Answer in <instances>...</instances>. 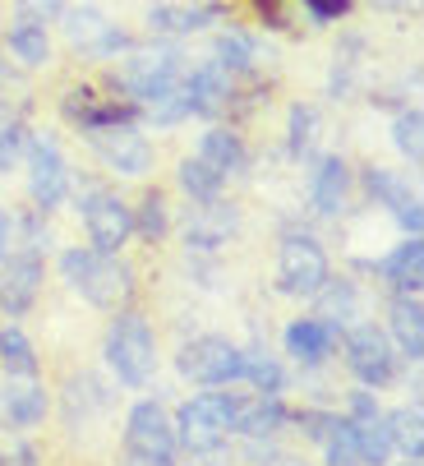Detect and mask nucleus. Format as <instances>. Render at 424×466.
<instances>
[{
    "label": "nucleus",
    "mask_w": 424,
    "mask_h": 466,
    "mask_svg": "<svg viewBox=\"0 0 424 466\" xmlns=\"http://www.w3.org/2000/svg\"><path fill=\"white\" fill-rule=\"evenodd\" d=\"M60 273L88 305L111 309V314L125 309L129 296H134V273L106 249H65L60 254Z\"/></svg>",
    "instance_id": "nucleus-1"
},
{
    "label": "nucleus",
    "mask_w": 424,
    "mask_h": 466,
    "mask_svg": "<svg viewBox=\"0 0 424 466\" xmlns=\"http://www.w3.org/2000/svg\"><path fill=\"white\" fill-rule=\"evenodd\" d=\"M240 397L236 392H198L180 407V416L171 420L176 425V443H185L189 452H212L222 448L227 434H236L240 425Z\"/></svg>",
    "instance_id": "nucleus-2"
},
{
    "label": "nucleus",
    "mask_w": 424,
    "mask_h": 466,
    "mask_svg": "<svg viewBox=\"0 0 424 466\" xmlns=\"http://www.w3.org/2000/svg\"><path fill=\"white\" fill-rule=\"evenodd\" d=\"M106 365L129 388H144L157 374V338H153V328H148L144 314L120 309L111 319V328H106Z\"/></svg>",
    "instance_id": "nucleus-3"
},
{
    "label": "nucleus",
    "mask_w": 424,
    "mask_h": 466,
    "mask_svg": "<svg viewBox=\"0 0 424 466\" xmlns=\"http://www.w3.org/2000/svg\"><path fill=\"white\" fill-rule=\"evenodd\" d=\"M120 84L138 97V102H157L167 93H176L185 84V65H180V51L176 46H129L125 51V65H120Z\"/></svg>",
    "instance_id": "nucleus-4"
},
{
    "label": "nucleus",
    "mask_w": 424,
    "mask_h": 466,
    "mask_svg": "<svg viewBox=\"0 0 424 466\" xmlns=\"http://www.w3.org/2000/svg\"><path fill=\"white\" fill-rule=\"evenodd\" d=\"M277 278H281V291L287 296H318L328 287V254L314 236L305 231H291L277 249Z\"/></svg>",
    "instance_id": "nucleus-5"
},
{
    "label": "nucleus",
    "mask_w": 424,
    "mask_h": 466,
    "mask_svg": "<svg viewBox=\"0 0 424 466\" xmlns=\"http://www.w3.org/2000/svg\"><path fill=\"white\" fill-rule=\"evenodd\" d=\"M176 365H180L185 379H194L203 388H227V383L245 379V351L236 342H227V338H194V342H185Z\"/></svg>",
    "instance_id": "nucleus-6"
},
{
    "label": "nucleus",
    "mask_w": 424,
    "mask_h": 466,
    "mask_svg": "<svg viewBox=\"0 0 424 466\" xmlns=\"http://www.w3.org/2000/svg\"><path fill=\"white\" fill-rule=\"evenodd\" d=\"M125 448L138 466H171L176 457V425L157 402H138L125 420Z\"/></svg>",
    "instance_id": "nucleus-7"
},
{
    "label": "nucleus",
    "mask_w": 424,
    "mask_h": 466,
    "mask_svg": "<svg viewBox=\"0 0 424 466\" xmlns=\"http://www.w3.org/2000/svg\"><path fill=\"white\" fill-rule=\"evenodd\" d=\"M88 144H93V153H97L111 171H120V176H148V171H153V144L138 135L129 120L93 125V129H88Z\"/></svg>",
    "instance_id": "nucleus-8"
},
{
    "label": "nucleus",
    "mask_w": 424,
    "mask_h": 466,
    "mask_svg": "<svg viewBox=\"0 0 424 466\" xmlns=\"http://www.w3.org/2000/svg\"><path fill=\"white\" fill-rule=\"evenodd\" d=\"M346 370L356 374L365 388L392 383V374H397V351H392V342H388V332L374 328V323L350 328V338H346Z\"/></svg>",
    "instance_id": "nucleus-9"
},
{
    "label": "nucleus",
    "mask_w": 424,
    "mask_h": 466,
    "mask_svg": "<svg viewBox=\"0 0 424 466\" xmlns=\"http://www.w3.org/2000/svg\"><path fill=\"white\" fill-rule=\"evenodd\" d=\"M84 227H88V236H93L97 249L116 254L134 236V208L125 204V198L106 194V189H93L84 198Z\"/></svg>",
    "instance_id": "nucleus-10"
},
{
    "label": "nucleus",
    "mask_w": 424,
    "mask_h": 466,
    "mask_svg": "<svg viewBox=\"0 0 424 466\" xmlns=\"http://www.w3.org/2000/svg\"><path fill=\"white\" fill-rule=\"evenodd\" d=\"M28 194L37 208H60L69 194V167L56 148V139H33L28 144Z\"/></svg>",
    "instance_id": "nucleus-11"
},
{
    "label": "nucleus",
    "mask_w": 424,
    "mask_h": 466,
    "mask_svg": "<svg viewBox=\"0 0 424 466\" xmlns=\"http://www.w3.org/2000/svg\"><path fill=\"white\" fill-rule=\"evenodd\" d=\"M65 37L75 42L79 51H93V56H116V51H129V37L93 5H79V10H69L65 5Z\"/></svg>",
    "instance_id": "nucleus-12"
},
{
    "label": "nucleus",
    "mask_w": 424,
    "mask_h": 466,
    "mask_svg": "<svg viewBox=\"0 0 424 466\" xmlns=\"http://www.w3.org/2000/svg\"><path fill=\"white\" fill-rule=\"evenodd\" d=\"M365 189H369V198H379L383 208H392V218H397L410 236H419V194L410 189L406 176H397V171H388V167H369Z\"/></svg>",
    "instance_id": "nucleus-13"
},
{
    "label": "nucleus",
    "mask_w": 424,
    "mask_h": 466,
    "mask_svg": "<svg viewBox=\"0 0 424 466\" xmlns=\"http://www.w3.org/2000/svg\"><path fill=\"white\" fill-rule=\"evenodd\" d=\"M37 291H42V258L37 254L5 258V273H0V309L5 314H28Z\"/></svg>",
    "instance_id": "nucleus-14"
},
{
    "label": "nucleus",
    "mask_w": 424,
    "mask_h": 466,
    "mask_svg": "<svg viewBox=\"0 0 424 466\" xmlns=\"http://www.w3.org/2000/svg\"><path fill=\"white\" fill-rule=\"evenodd\" d=\"M227 102H231V70H222L217 60L198 65L185 79V111L189 116H217Z\"/></svg>",
    "instance_id": "nucleus-15"
},
{
    "label": "nucleus",
    "mask_w": 424,
    "mask_h": 466,
    "mask_svg": "<svg viewBox=\"0 0 424 466\" xmlns=\"http://www.w3.org/2000/svg\"><path fill=\"white\" fill-rule=\"evenodd\" d=\"M346 194H350V167L341 157H323L309 176V204L323 218H337L346 208Z\"/></svg>",
    "instance_id": "nucleus-16"
},
{
    "label": "nucleus",
    "mask_w": 424,
    "mask_h": 466,
    "mask_svg": "<svg viewBox=\"0 0 424 466\" xmlns=\"http://www.w3.org/2000/svg\"><path fill=\"white\" fill-rule=\"evenodd\" d=\"M337 347V328L328 319H296L287 328V356H296L300 365H318L328 360Z\"/></svg>",
    "instance_id": "nucleus-17"
},
{
    "label": "nucleus",
    "mask_w": 424,
    "mask_h": 466,
    "mask_svg": "<svg viewBox=\"0 0 424 466\" xmlns=\"http://www.w3.org/2000/svg\"><path fill=\"white\" fill-rule=\"evenodd\" d=\"M379 273H383L401 296H419V287H424V245H419V236L401 240V245L379 263Z\"/></svg>",
    "instance_id": "nucleus-18"
},
{
    "label": "nucleus",
    "mask_w": 424,
    "mask_h": 466,
    "mask_svg": "<svg viewBox=\"0 0 424 466\" xmlns=\"http://www.w3.org/2000/svg\"><path fill=\"white\" fill-rule=\"evenodd\" d=\"M392 338L401 347V356L410 365L424 360V309H419V296H397L392 300Z\"/></svg>",
    "instance_id": "nucleus-19"
},
{
    "label": "nucleus",
    "mask_w": 424,
    "mask_h": 466,
    "mask_svg": "<svg viewBox=\"0 0 424 466\" xmlns=\"http://www.w3.org/2000/svg\"><path fill=\"white\" fill-rule=\"evenodd\" d=\"M222 19V10L217 5H153L148 10V28L153 33H198V28H207V24H217Z\"/></svg>",
    "instance_id": "nucleus-20"
},
{
    "label": "nucleus",
    "mask_w": 424,
    "mask_h": 466,
    "mask_svg": "<svg viewBox=\"0 0 424 466\" xmlns=\"http://www.w3.org/2000/svg\"><path fill=\"white\" fill-rule=\"evenodd\" d=\"M198 162H207L222 180L240 176L245 171V144L231 135V129H207V135L198 139Z\"/></svg>",
    "instance_id": "nucleus-21"
},
{
    "label": "nucleus",
    "mask_w": 424,
    "mask_h": 466,
    "mask_svg": "<svg viewBox=\"0 0 424 466\" xmlns=\"http://www.w3.org/2000/svg\"><path fill=\"white\" fill-rule=\"evenodd\" d=\"M5 46L15 51L19 65L37 70V65L51 60V37H46V24H33V19H15V28L5 33Z\"/></svg>",
    "instance_id": "nucleus-22"
},
{
    "label": "nucleus",
    "mask_w": 424,
    "mask_h": 466,
    "mask_svg": "<svg viewBox=\"0 0 424 466\" xmlns=\"http://www.w3.org/2000/svg\"><path fill=\"white\" fill-rule=\"evenodd\" d=\"M383 425H388L392 452H401L406 461H419V452H424V416H419V407H397L392 416H383Z\"/></svg>",
    "instance_id": "nucleus-23"
},
{
    "label": "nucleus",
    "mask_w": 424,
    "mask_h": 466,
    "mask_svg": "<svg viewBox=\"0 0 424 466\" xmlns=\"http://www.w3.org/2000/svg\"><path fill=\"white\" fill-rule=\"evenodd\" d=\"M291 416H287V407H281V392L277 397H268V392H258L254 402H245L240 407V434H254V439H263V434H277L281 425H287Z\"/></svg>",
    "instance_id": "nucleus-24"
},
{
    "label": "nucleus",
    "mask_w": 424,
    "mask_h": 466,
    "mask_svg": "<svg viewBox=\"0 0 424 466\" xmlns=\"http://www.w3.org/2000/svg\"><path fill=\"white\" fill-rule=\"evenodd\" d=\"M318 443H323L328 466H360V443H356V420L350 416H332V425Z\"/></svg>",
    "instance_id": "nucleus-25"
},
{
    "label": "nucleus",
    "mask_w": 424,
    "mask_h": 466,
    "mask_svg": "<svg viewBox=\"0 0 424 466\" xmlns=\"http://www.w3.org/2000/svg\"><path fill=\"white\" fill-rule=\"evenodd\" d=\"M0 365H5V374H15V379L37 374V351L19 328H0Z\"/></svg>",
    "instance_id": "nucleus-26"
},
{
    "label": "nucleus",
    "mask_w": 424,
    "mask_h": 466,
    "mask_svg": "<svg viewBox=\"0 0 424 466\" xmlns=\"http://www.w3.org/2000/svg\"><path fill=\"white\" fill-rule=\"evenodd\" d=\"M222 185H227V180L212 171L207 162H198V157H185V162H180V189H185L189 198H198V204H217Z\"/></svg>",
    "instance_id": "nucleus-27"
},
{
    "label": "nucleus",
    "mask_w": 424,
    "mask_h": 466,
    "mask_svg": "<svg viewBox=\"0 0 424 466\" xmlns=\"http://www.w3.org/2000/svg\"><path fill=\"white\" fill-rule=\"evenodd\" d=\"M356 443H360V466H388V457H392V439H388L383 416H374V420H356Z\"/></svg>",
    "instance_id": "nucleus-28"
},
{
    "label": "nucleus",
    "mask_w": 424,
    "mask_h": 466,
    "mask_svg": "<svg viewBox=\"0 0 424 466\" xmlns=\"http://www.w3.org/2000/svg\"><path fill=\"white\" fill-rule=\"evenodd\" d=\"M5 411H10L15 425H42V416H46V392H42V383L10 388V392H5Z\"/></svg>",
    "instance_id": "nucleus-29"
},
{
    "label": "nucleus",
    "mask_w": 424,
    "mask_h": 466,
    "mask_svg": "<svg viewBox=\"0 0 424 466\" xmlns=\"http://www.w3.org/2000/svg\"><path fill=\"white\" fill-rule=\"evenodd\" d=\"M254 60H258V46H254V37L249 33H222L217 37V65H222V70H254Z\"/></svg>",
    "instance_id": "nucleus-30"
},
{
    "label": "nucleus",
    "mask_w": 424,
    "mask_h": 466,
    "mask_svg": "<svg viewBox=\"0 0 424 466\" xmlns=\"http://www.w3.org/2000/svg\"><path fill=\"white\" fill-rule=\"evenodd\" d=\"M245 379H249L258 392H268V397H277L281 388H287V374H281V365L268 360V356H258V351H245Z\"/></svg>",
    "instance_id": "nucleus-31"
},
{
    "label": "nucleus",
    "mask_w": 424,
    "mask_h": 466,
    "mask_svg": "<svg viewBox=\"0 0 424 466\" xmlns=\"http://www.w3.org/2000/svg\"><path fill=\"white\" fill-rule=\"evenodd\" d=\"M19 153H24V125H19V116L0 111V176L15 171Z\"/></svg>",
    "instance_id": "nucleus-32"
},
{
    "label": "nucleus",
    "mask_w": 424,
    "mask_h": 466,
    "mask_svg": "<svg viewBox=\"0 0 424 466\" xmlns=\"http://www.w3.org/2000/svg\"><path fill=\"white\" fill-rule=\"evenodd\" d=\"M419 106H410V111H401L397 120H392V144L410 157V162H419Z\"/></svg>",
    "instance_id": "nucleus-33"
},
{
    "label": "nucleus",
    "mask_w": 424,
    "mask_h": 466,
    "mask_svg": "<svg viewBox=\"0 0 424 466\" xmlns=\"http://www.w3.org/2000/svg\"><path fill=\"white\" fill-rule=\"evenodd\" d=\"M134 231H144L148 240L167 231V198H162V194H148V198H144V213L134 218Z\"/></svg>",
    "instance_id": "nucleus-34"
},
{
    "label": "nucleus",
    "mask_w": 424,
    "mask_h": 466,
    "mask_svg": "<svg viewBox=\"0 0 424 466\" xmlns=\"http://www.w3.org/2000/svg\"><path fill=\"white\" fill-rule=\"evenodd\" d=\"M19 19H33V24H51L65 15V0H15Z\"/></svg>",
    "instance_id": "nucleus-35"
},
{
    "label": "nucleus",
    "mask_w": 424,
    "mask_h": 466,
    "mask_svg": "<svg viewBox=\"0 0 424 466\" xmlns=\"http://www.w3.org/2000/svg\"><path fill=\"white\" fill-rule=\"evenodd\" d=\"M314 139V111L309 106H291V153H300Z\"/></svg>",
    "instance_id": "nucleus-36"
},
{
    "label": "nucleus",
    "mask_w": 424,
    "mask_h": 466,
    "mask_svg": "<svg viewBox=\"0 0 424 466\" xmlns=\"http://www.w3.org/2000/svg\"><path fill=\"white\" fill-rule=\"evenodd\" d=\"M305 10H309L314 24H328V19H337L346 10V0H305Z\"/></svg>",
    "instance_id": "nucleus-37"
},
{
    "label": "nucleus",
    "mask_w": 424,
    "mask_h": 466,
    "mask_svg": "<svg viewBox=\"0 0 424 466\" xmlns=\"http://www.w3.org/2000/svg\"><path fill=\"white\" fill-rule=\"evenodd\" d=\"M374 416H383L374 397L369 392H350V420H374Z\"/></svg>",
    "instance_id": "nucleus-38"
},
{
    "label": "nucleus",
    "mask_w": 424,
    "mask_h": 466,
    "mask_svg": "<svg viewBox=\"0 0 424 466\" xmlns=\"http://www.w3.org/2000/svg\"><path fill=\"white\" fill-rule=\"evenodd\" d=\"M5 254H10V218L0 213V258H5Z\"/></svg>",
    "instance_id": "nucleus-39"
},
{
    "label": "nucleus",
    "mask_w": 424,
    "mask_h": 466,
    "mask_svg": "<svg viewBox=\"0 0 424 466\" xmlns=\"http://www.w3.org/2000/svg\"><path fill=\"white\" fill-rule=\"evenodd\" d=\"M406 466H419V461H406Z\"/></svg>",
    "instance_id": "nucleus-40"
}]
</instances>
